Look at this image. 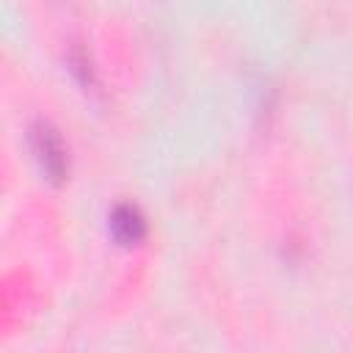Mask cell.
Segmentation results:
<instances>
[{"instance_id": "cell-1", "label": "cell", "mask_w": 353, "mask_h": 353, "mask_svg": "<svg viewBox=\"0 0 353 353\" xmlns=\"http://www.w3.org/2000/svg\"><path fill=\"white\" fill-rule=\"evenodd\" d=\"M28 141H30V149H33L41 171L52 182H61L69 171V157H66V146H63L61 132L47 119H33L28 127Z\"/></svg>"}, {"instance_id": "cell-2", "label": "cell", "mask_w": 353, "mask_h": 353, "mask_svg": "<svg viewBox=\"0 0 353 353\" xmlns=\"http://www.w3.org/2000/svg\"><path fill=\"white\" fill-rule=\"evenodd\" d=\"M110 232H113V237H116L119 243L135 245V243H141L143 234H146V218H143V212H141L135 204L121 201V204H116L113 212H110Z\"/></svg>"}, {"instance_id": "cell-3", "label": "cell", "mask_w": 353, "mask_h": 353, "mask_svg": "<svg viewBox=\"0 0 353 353\" xmlns=\"http://www.w3.org/2000/svg\"><path fill=\"white\" fill-rule=\"evenodd\" d=\"M69 69L74 72V77L80 80V85L85 88H97V69L91 63V55L83 44H72L69 50Z\"/></svg>"}]
</instances>
